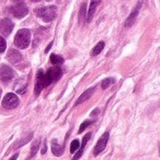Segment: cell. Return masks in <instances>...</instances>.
I'll use <instances>...</instances> for the list:
<instances>
[{
  "mask_svg": "<svg viewBox=\"0 0 160 160\" xmlns=\"http://www.w3.org/2000/svg\"><path fill=\"white\" fill-rule=\"evenodd\" d=\"M52 82V79L49 72H44L42 68L38 69L37 72V78H36V84H35V94L36 96H38L41 91L48 87Z\"/></svg>",
  "mask_w": 160,
  "mask_h": 160,
  "instance_id": "obj_1",
  "label": "cell"
},
{
  "mask_svg": "<svg viewBox=\"0 0 160 160\" xmlns=\"http://www.w3.org/2000/svg\"><path fill=\"white\" fill-rule=\"evenodd\" d=\"M31 41V34L28 29H20L15 38H14V44L19 49H25L29 46Z\"/></svg>",
  "mask_w": 160,
  "mask_h": 160,
  "instance_id": "obj_2",
  "label": "cell"
},
{
  "mask_svg": "<svg viewBox=\"0 0 160 160\" xmlns=\"http://www.w3.org/2000/svg\"><path fill=\"white\" fill-rule=\"evenodd\" d=\"M36 14L38 18L42 19L46 22H50L56 18V7L55 6H49L43 7L36 9Z\"/></svg>",
  "mask_w": 160,
  "mask_h": 160,
  "instance_id": "obj_3",
  "label": "cell"
},
{
  "mask_svg": "<svg viewBox=\"0 0 160 160\" xmlns=\"http://www.w3.org/2000/svg\"><path fill=\"white\" fill-rule=\"evenodd\" d=\"M18 105H19V98L13 93H8L2 100V107L6 110L15 109Z\"/></svg>",
  "mask_w": 160,
  "mask_h": 160,
  "instance_id": "obj_4",
  "label": "cell"
},
{
  "mask_svg": "<svg viewBox=\"0 0 160 160\" xmlns=\"http://www.w3.org/2000/svg\"><path fill=\"white\" fill-rule=\"evenodd\" d=\"M10 10H11L12 14L14 15V17H16L18 19H22L28 14V8L25 6V4L23 2L16 3L14 6H12L10 8Z\"/></svg>",
  "mask_w": 160,
  "mask_h": 160,
  "instance_id": "obj_5",
  "label": "cell"
},
{
  "mask_svg": "<svg viewBox=\"0 0 160 160\" xmlns=\"http://www.w3.org/2000/svg\"><path fill=\"white\" fill-rule=\"evenodd\" d=\"M109 138H110V134L109 132H105L101 137L100 139L98 141L95 148H94V156L95 157H98L100 153H102L106 146H107V143H108V141H109Z\"/></svg>",
  "mask_w": 160,
  "mask_h": 160,
  "instance_id": "obj_6",
  "label": "cell"
},
{
  "mask_svg": "<svg viewBox=\"0 0 160 160\" xmlns=\"http://www.w3.org/2000/svg\"><path fill=\"white\" fill-rule=\"evenodd\" d=\"M14 70L7 66V65H3L0 68V81L3 82H10L13 77H14Z\"/></svg>",
  "mask_w": 160,
  "mask_h": 160,
  "instance_id": "obj_7",
  "label": "cell"
},
{
  "mask_svg": "<svg viewBox=\"0 0 160 160\" xmlns=\"http://www.w3.org/2000/svg\"><path fill=\"white\" fill-rule=\"evenodd\" d=\"M13 28H14V23L10 19L5 18L0 21V33L4 37L9 36V34L12 32Z\"/></svg>",
  "mask_w": 160,
  "mask_h": 160,
  "instance_id": "obj_8",
  "label": "cell"
},
{
  "mask_svg": "<svg viewBox=\"0 0 160 160\" xmlns=\"http://www.w3.org/2000/svg\"><path fill=\"white\" fill-rule=\"evenodd\" d=\"M141 7H142V2H140L139 4H137L136 8L132 10V12L130 13V15L128 17V19H127V21L125 22V26L126 27H131L134 24V22H136V19H137V17L139 15V11H140Z\"/></svg>",
  "mask_w": 160,
  "mask_h": 160,
  "instance_id": "obj_9",
  "label": "cell"
},
{
  "mask_svg": "<svg viewBox=\"0 0 160 160\" xmlns=\"http://www.w3.org/2000/svg\"><path fill=\"white\" fill-rule=\"evenodd\" d=\"M7 59L11 64H16L22 60V54L19 51H17L15 49H10L7 54Z\"/></svg>",
  "mask_w": 160,
  "mask_h": 160,
  "instance_id": "obj_10",
  "label": "cell"
},
{
  "mask_svg": "<svg viewBox=\"0 0 160 160\" xmlns=\"http://www.w3.org/2000/svg\"><path fill=\"white\" fill-rule=\"evenodd\" d=\"M95 87H91V88H89V89H87L85 92H83L82 95H81V97L78 98V100L76 101V103H75V105L77 106V105H80V104H82V103H83L84 101H86V100H88L91 97H92V95L94 94V92H95Z\"/></svg>",
  "mask_w": 160,
  "mask_h": 160,
  "instance_id": "obj_11",
  "label": "cell"
},
{
  "mask_svg": "<svg viewBox=\"0 0 160 160\" xmlns=\"http://www.w3.org/2000/svg\"><path fill=\"white\" fill-rule=\"evenodd\" d=\"M91 132H89V133H87L84 137H83V139H82V146H81V148H80V150L76 153V155L74 156V158H72V160H79L81 158V157L82 156V154H83V150H84V147H85V145L87 144V142H88V141L91 139Z\"/></svg>",
  "mask_w": 160,
  "mask_h": 160,
  "instance_id": "obj_12",
  "label": "cell"
},
{
  "mask_svg": "<svg viewBox=\"0 0 160 160\" xmlns=\"http://www.w3.org/2000/svg\"><path fill=\"white\" fill-rule=\"evenodd\" d=\"M49 74L51 75L52 79V82H57L58 80H60V78L62 77L63 75V71L62 69L59 68V67H53V68H51L49 70H48Z\"/></svg>",
  "mask_w": 160,
  "mask_h": 160,
  "instance_id": "obj_13",
  "label": "cell"
},
{
  "mask_svg": "<svg viewBox=\"0 0 160 160\" xmlns=\"http://www.w3.org/2000/svg\"><path fill=\"white\" fill-rule=\"evenodd\" d=\"M100 1L101 0H91V4H90L89 10H88V15H87V22H90L91 20L93 19L96 8L98 6V4L100 3Z\"/></svg>",
  "mask_w": 160,
  "mask_h": 160,
  "instance_id": "obj_14",
  "label": "cell"
},
{
  "mask_svg": "<svg viewBox=\"0 0 160 160\" xmlns=\"http://www.w3.org/2000/svg\"><path fill=\"white\" fill-rule=\"evenodd\" d=\"M52 152L55 157H61L64 153V147L58 144L56 140H53L52 142Z\"/></svg>",
  "mask_w": 160,
  "mask_h": 160,
  "instance_id": "obj_15",
  "label": "cell"
},
{
  "mask_svg": "<svg viewBox=\"0 0 160 160\" xmlns=\"http://www.w3.org/2000/svg\"><path fill=\"white\" fill-rule=\"evenodd\" d=\"M32 138H33V133L31 132V133H29L27 136L22 137L21 140L17 141V142L14 143V145H13V149H18V148H20V147L23 146L24 144L28 143V142L32 140Z\"/></svg>",
  "mask_w": 160,
  "mask_h": 160,
  "instance_id": "obj_16",
  "label": "cell"
},
{
  "mask_svg": "<svg viewBox=\"0 0 160 160\" xmlns=\"http://www.w3.org/2000/svg\"><path fill=\"white\" fill-rule=\"evenodd\" d=\"M104 47H105V42H104V41H100V42H98V43L94 47V49L92 50L91 54H92L93 56H96V55L99 54V53L103 51Z\"/></svg>",
  "mask_w": 160,
  "mask_h": 160,
  "instance_id": "obj_17",
  "label": "cell"
},
{
  "mask_svg": "<svg viewBox=\"0 0 160 160\" xmlns=\"http://www.w3.org/2000/svg\"><path fill=\"white\" fill-rule=\"evenodd\" d=\"M39 144H40V142H39L38 140H36V141L33 142V144H32V146H31V150H30V154H29L28 159H30V158H32L33 157L36 156V154L38 153V149H39Z\"/></svg>",
  "mask_w": 160,
  "mask_h": 160,
  "instance_id": "obj_18",
  "label": "cell"
},
{
  "mask_svg": "<svg viewBox=\"0 0 160 160\" xmlns=\"http://www.w3.org/2000/svg\"><path fill=\"white\" fill-rule=\"evenodd\" d=\"M50 60L51 62L55 65V66H58V65H62L64 63V58L58 54H55V53H52L51 56H50Z\"/></svg>",
  "mask_w": 160,
  "mask_h": 160,
  "instance_id": "obj_19",
  "label": "cell"
},
{
  "mask_svg": "<svg viewBox=\"0 0 160 160\" xmlns=\"http://www.w3.org/2000/svg\"><path fill=\"white\" fill-rule=\"evenodd\" d=\"M115 82V80L113 78H106L101 82V87L102 89H107L108 87H110L113 82Z\"/></svg>",
  "mask_w": 160,
  "mask_h": 160,
  "instance_id": "obj_20",
  "label": "cell"
},
{
  "mask_svg": "<svg viewBox=\"0 0 160 160\" xmlns=\"http://www.w3.org/2000/svg\"><path fill=\"white\" fill-rule=\"evenodd\" d=\"M79 148H80V141L78 139L73 140L70 143V149H69L70 153L74 154L77 150H79Z\"/></svg>",
  "mask_w": 160,
  "mask_h": 160,
  "instance_id": "obj_21",
  "label": "cell"
},
{
  "mask_svg": "<svg viewBox=\"0 0 160 160\" xmlns=\"http://www.w3.org/2000/svg\"><path fill=\"white\" fill-rule=\"evenodd\" d=\"M93 123V121H90V120H85L84 122H82V124H81V126H80V129H79V133L81 134V133H82L83 131H84V129L85 128H87L91 124Z\"/></svg>",
  "mask_w": 160,
  "mask_h": 160,
  "instance_id": "obj_22",
  "label": "cell"
},
{
  "mask_svg": "<svg viewBox=\"0 0 160 160\" xmlns=\"http://www.w3.org/2000/svg\"><path fill=\"white\" fill-rule=\"evenodd\" d=\"M6 47H7L6 40L3 38V37H1V36H0V53H2V52H5Z\"/></svg>",
  "mask_w": 160,
  "mask_h": 160,
  "instance_id": "obj_23",
  "label": "cell"
},
{
  "mask_svg": "<svg viewBox=\"0 0 160 160\" xmlns=\"http://www.w3.org/2000/svg\"><path fill=\"white\" fill-rule=\"evenodd\" d=\"M84 10H85V4H82V8H81V12H80V19H84L85 17V13H84Z\"/></svg>",
  "mask_w": 160,
  "mask_h": 160,
  "instance_id": "obj_24",
  "label": "cell"
},
{
  "mask_svg": "<svg viewBox=\"0 0 160 160\" xmlns=\"http://www.w3.org/2000/svg\"><path fill=\"white\" fill-rule=\"evenodd\" d=\"M52 44H53V42L52 41V42H51V43H50V44H49V45L47 46V48L45 49V52H49V51L51 50V47L52 46Z\"/></svg>",
  "mask_w": 160,
  "mask_h": 160,
  "instance_id": "obj_25",
  "label": "cell"
},
{
  "mask_svg": "<svg viewBox=\"0 0 160 160\" xmlns=\"http://www.w3.org/2000/svg\"><path fill=\"white\" fill-rule=\"evenodd\" d=\"M46 151H47V145H46V142H44V147H43V150L41 151V154L42 155H44L45 153H46Z\"/></svg>",
  "mask_w": 160,
  "mask_h": 160,
  "instance_id": "obj_26",
  "label": "cell"
},
{
  "mask_svg": "<svg viewBox=\"0 0 160 160\" xmlns=\"http://www.w3.org/2000/svg\"><path fill=\"white\" fill-rule=\"evenodd\" d=\"M18 157H19V153H18V154H15L13 157H11V158H10L8 160H16L17 158H18Z\"/></svg>",
  "mask_w": 160,
  "mask_h": 160,
  "instance_id": "obj_27",
  "label": "cell"
},
{
  "mask_svg": "<svg viewBox=\"0 0 160 160\" xmlns=\"http://www.w3.org/2000/svg\"><path fill=\"white\" fill-rule=\"evenodd\" d=\"M12 1H13L15 4H16V3H22V2H23V0H12Z\"/></svg>",
  "mask_w": 160,
  "mask_h": 160,
  "instance_id": "obj_28",
  "label": "cell"
},
{
  "mask_svg": "<svg viewBox=\"0 0 160 160\" xmlns=\"http://www.w3.org/2000/svg\"><path fill=\"white\" fill-rule=\"evenodd\" d=\"M31 2H35V3H37V2H39L40 0H30Z\"/></svg>",
  "mask_w": 160,
  "mask_h": 160,
  "instance_id": "obj_29",
  "label": "cell"
},
{
  "mask_svg": "<svg viewBox=\"0 0 160 160\" xmlns=\"http://www.w3.org/2000/svg\"><path fill=\"white\" fill-rule=\"evenodd\" d=\"M0 97H1V89H0Z\"/></svg>",
  "mask_w": 160,
  "mask_h": 160,
  "instance_id": "obj_30",
  "label": "cell"
},
{
  "mask_svg": "<svg viewBox=\"0 0 160 160\" xmlns=\"http://www.w3.org/2000/svg\"><path fill=\"white\" fill-rule=\"evenodd\" d=\"M46 1H51V0H46Z\"/></svg>",
  "mask_w": 160,
  "mask_h": 160,
  "instance_id": "obj_31",
  "label": "cell"
}]
</instances>
